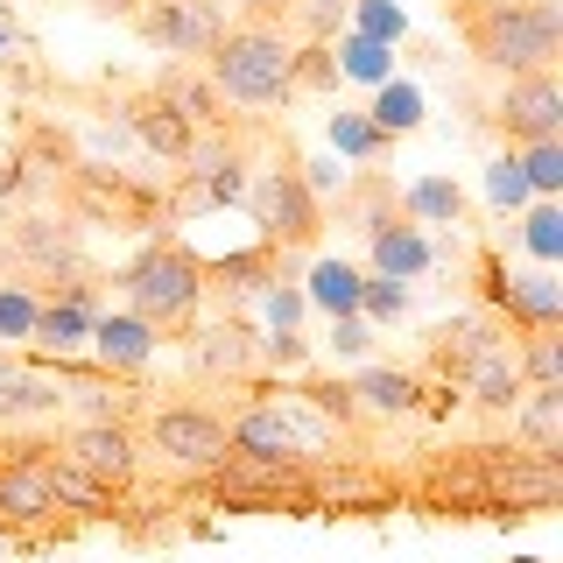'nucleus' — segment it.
<instances>
[{"instance_id":"f257e3e1","label":"nucleus","mask_w":563,"mask_h":563,"mask_svg":"<svg viewBox=\"0 0 563 563\" xmlns=\"http://www.w3.org/2000/svg\"><path fill=\"white\" fill-rule=\"evenodd\" d=\"M113 282H120V296H128V310L163 345H184L190 331H198V317H205V254L184 233H169V225L141 233V246L128 254V268Z\"/></svg>"},{"instance_id":"f03ea898","label":"nucleus","mask_w":563,"mask_h":563,"mask_svg":"<svg viewBox=\"0 0 563 563\" xmlns=\"http://www.w3.org/2000/svg\"><path fill=\"white\" fill-rule=\"evenodd\" d=\"M457 43L479 70H556L563 57V8L556 0H444Z\"/></svg>"},{"instance_id":"7ed1b4c3","label":"nucleus","mask_w":563,"mask_h":563,"mask_svg":"<svg viewBox=\"0 0 563 563\" xmlns=\"http://www.w3.org/2000/svg\"><path fill=\"white\" fill-rule=\"evenodd\" d=\"M289 64H296V35H289V29H275V22H254V14H240V22H225V35L211 43L205 78L219 85V99H225V106H246V113H275V106H289V99H296Z\"/></svg>"},{"instance_id":"20e7f679","label":"nucleus","mask_w":563,"mask_h":563,"mask_svg":"<svg viewBox=\"0 0 563 563\" xmlns=\"http://www.w3.org/2000/svg\"><path fill=\"white\" fill-rule=\"evenodd\" d=\"M57 211L78 225H106V233H155V225H169V190L134 176V169L85 163L78 155L57 176Z\"/></svg>"},{"instance_id":"39448f33","label":"nucleus","mask_w":563,"mask_h":563,"mask_svg":"<svg viewBox=\"0 0 563 563\" xmlns=\"http://www.w3.org/2000/svg\"><path fill=\"white\" fill-rule=\"evenodd\" d=\"M246 211H254L261 240H268V246H282V254H310V246L331 233V219H324V198L310 190V176H303V155H296V141H289V134H275L268 163L254 169V184H246Z\"/></svg>"},{"instance_id":"423d86ee","label":"nucleus","mask_w":563,"mask_h":563,"mask_svg":"<svg viewBox=\"0 0 563 563\" xmlns=\"http://www.w3.org/2000/svg\"><path fill=\"white\" fill-rule=\"evenodd\" d=\"M141 457H163L169 472H211L225 457V409L205 395H163L134 416Z\"/></svg>"},{"instance_id":"0eeeda50","label":"nucleus","mask_w":563,"mask_h":563,"mask_svg":"<svg viewBox=\"0 0 563 563\" xmlns=\"http://www.w3.org/2000/svg\"><path fill=\"white\" fill-rule=\"evenodd\" d=\"M479 128L500 141L507 155L536 148V141H563V85H556V70H515V78H500V92H493V106L479 113Z\"/></svg>"},{"instance_id":"6e6552de","label":"nucleus","mask_w":563,"mask_h":563,"mask_svg":"<svg viewBox=\"0 0 563 563\" xmlns=\"http://www.w3.org/2000/svg\"><path fill=\"white\" fill-rule=\"evenodd\" d=\"M85 225L64 219V211H22V219H8V233H0V268L22 275V282H49V275H70L85 268Z\"/></svg>"},{"instance_id":"1a4fd4ad","label":"nucleus","mask_w":563,"mask_h":563,"mask_svg":"<svg viewBox=\"0 0 563 563\" xmlns=\"http://www.w3.org/2000/svg\"><path fill=\"white\" fill-rule=\"evenodd\" d=\"M57 451H64V465H78L85 479H99V486H113V493H134L141 486V437H134V422H120V416H70L64 430H57Z\"/></svg>"},{"instance_id":"9d476101","label":"nucleus","mask_w":563,"mask_h":563,"mask_svg":"<svg viewBox=\"0 0 563 563\" xmlns=\"http://www.w3.org/2000/svg\"><path fill=\"white\" fill-rule=\"evenodd\" d=\"M184 360H190V380H198V387H246L261 374L254 317H246V310H219L211 324L198 317V331L184 339Z\"/></svg>"},{"instance_id":"9b49d317","label":"nucleus","mask_w":563,"mask_h":563,"mask_svg":"<svg viewBox=\"0 0 563 563\" xmlns=\"http://www.w3.org/2000/svg\"><path fill=\"white\" fill-rule=\"evenodd\" d=\"M134 35L155 49V57H211V43L225 35V0H141Z\"/></svg>"},{"instance_id":"f8f14e48","label":"nucleus","mask_w":563,"mask_h":563,"mask_svg":"<svg viewBox=\"0 0 563 563\" xmlns=\"http://www.w3.org/2000/svg\"><path fill=\"white\" fill-rule=\"evenodd\" d=\"M507 345V324L500 317H451V324H437L430 339H422V374H430L437 387H465V374L486 360V352Z\"/></svg>"},{"instance_id":"ddd939ff","label":"nucleus","mask_w":563,"mask_h":563,"mask_svg":"<svg viewBox=\"0 0 563 563\" xmlns=\"http://www.w3.org/2000/svg\"><path fill=\"white\" fill-rule=\"evenodd\" d=\"M289 261H296V254H282V246H268V240L240 246V254L205 261V303H211V296H219V310H246V303H261L275 282H289Z\"/></svg>"},{"instance_id":"4468645a","label":"nucleus","mask_w":563,"mask_h":563,"mask_svg":"<svg viewBox=\"0 0 563 563\" xmlns=\"http://www.w3.org/2000/svg\"><path fill=\"white\" fill-rule=\"evenodd\" d=\"M324 219H339L345 233H360V240H380V233H395V225H416L409 211H401V190H395L387 169H352L339 184V205H324Z\"/></svg>"},{"instance_id":"2eb2a0df","label":"nucleus","mask_w":563,"mask_h":563,"mask_svg":"<svg viewBox=\"0 0 563 563\" xmlns=\"http://www.w3.org/2000/svg\"><path fill=\"white\" fill-rule=\"evenodd\" d=\"M113 113H120V128H128L141 148L155 155V163H184L190 141H198V128H190V120L176 113V106L155 92V85H134V92H120Z\"/></svg>"},{"instance_id":"dca6fc26","label":"nucleus","mask_w":563,"mask_h":563,"mask_svg":"<svg viewBox=\"0 0 563 563\" xmlns=\"http://www.w3.org/2000/svg\"><path fill=\"white\" fill-rule=\"evenodd\" d=\"M92 345H99V366H113V374H128V380H148V360H155L163 339H155L134 310H99L92 317Z\"/></svg>"},{"instance_id":"f3484780","label":"nucleus","mask_w":563,"mask_h":563,"mask_svg":"<svg viewBox=\"0 0 563 563\" xmlns=\"http://www.w3.org/2000/svg\"><path fill=\"white\" fill-rule=\"evenodd\" d=\"M493 317L507 324V339H521V331H563V289L550 275H507Z\"/></svg>"},{"instance_id":"a211bd4d","label":"nucleus","mask_w":563,"mask_h":563,"mask_svg":"<svg viewBox=\"0 0 563 563\" xmlns=\"http://www.w3.org/2000/svg\"><path fill=\"white\" fill-rule=\"evenodd\" d=\"M64 409H70V401H64L57 380L29 374V366H22V374H0V430H22V422H29V430H49Z\"/></svg>"},{"instance_id":"6ab92c4d","label":"nucleus","mask_w":563,"mask_h":563,"mask_svg":"<svg viewBox=\"0 0 563 563\" xmlns=\"http://www.w3.org/2000/svg\"><path fill=\"white\" fill-rule=\"evenodd\" d=\"M148 85H155V92H163V99H169V106H176V113H184L198 134H205V128H225V120H233V113H225V99H219V85H211L205 70L176 64V57H169L163 70H155Z\"/></svg>"},{"instance_id":"aec40b11","label":"nucleus","mask_w":563,"mask_h":563,"mask_svg":"<svg viewBox=\"0 0 563 563\" xmlns=\"http://www.w3.org/2000/svg\"><path fill=\"white\" fill-rule=\"evenodd\" d=\"M352 387V401H360V416L366 422H387V416H416V401H422V374H409V366H360V374L345 380Z\"/></svg>"},{"instance_id":"412c9836","label":"nucleus","mask_w":563,"mask_h":563,"mask_svg":"<svg viewBox=\"0 0 563 563\" xmlns=\"http://www.w3.org/2000/svg\"><path fill=\"white\" fill-rule=\"evenodd\" d=\"M515 444L536 457H563V387H528L515 401Z\"/></svg>"},{"instance_id":"4be33fe9","label":"nucleus","mask_w":563,"mask_h":563,"mask_svg":"<svg viewBox=\"0 0 563 563\" xmlns=\"http://www.w3.org/2000/svg\"><path fill=\"white\" fill-rule=\"evenodd\" d=\"M57 515H64V521H78V528H92V521H120V515H128V493L85 479L78 465H64V457H57Z\"/></svg>"},{"instance_id":"5701e85b","label":"nucleus","mask_w":563,"mask_h":563,"mask_svg":"<svg viewBox=\"0 0 563 563\" xmlns=\"http://www.w3.org/2000/svg\"><path fill=\"white\" fill-rule=\"evenodd\" d=\"M465 395L479 401L486 416H515V401L528 395V380H521V366H515V339H507L500 352H486L479 366L465 374Z\"/></svg>"},{"instance_id":"b1692460","label":"nucleus","mask_w":563,"mask_h":563,"mask_svg":"<svg viewBox=\"0 0 563 563\" xmlns=\"http://www.w3.org/2000/svg\"><path fill=\"white\" fill-rule=\"evenodd\" d=\"M366 261L387 275V282H409V275H422L430 268V240H422V225H395V233H380V240H366Z\"/></svg>"},{"instance_id":"393cba45","label":"nucleus","mask_w":563,"mask_h":563,"mask_svg":"<svg viewBox=\"0 0 563 563\" xmlns=\"http://www.w3.org/2000/svg\"><path fill=\"white\" fill-rule=\"evenodd\" d=\"M289 395L303 401V409H317L324 422H339V430L366 437V416H360V401H352V387H345V380H331V374H303V380H289Z\"/></svg>"},{"instance_id":"a878e982","label":"nucleus","mask_w":563,"mask_h":563,"mask_svg":"<svg viewBox=\"0 0 563 563\" xmlns=\"http://www.w3.org/2000/svg\"><path fill=\"white\" fill-rule=\"evenodd\" d=\"M401 211H409L416 225H465V190H457L451 176H422V184L401 190Z\"/></svg>"},{"instance_id":"bb28decb","label":"nucleus","mask_w":563,"mask_h":563,"mask_svg":"<svg viewBox=\"0 0 563 563\" xmlns=\"http://www.w3.org/2000/svg\"><path fill=\"white\" fill-rule=\"evenodd\" d=\"M515 366H521L528 387H563V331H521Z\"/></svg>"},{"instance_id":"cd10ccee","label":"nucleus","mask_w":563,"mask_h":563,"mask_svg":"<svg viewBox=\"0 0 563 563\" xmlns=\"http://www.w3.org/2000/svg\"><path fill=\"white\" fill-rule=\"evenodd\" d=\"M35 352H78L85 339H92V317L85 310H64V303H35Z\"/></svg>"},{"instance_id":"c85d7f7f","label":"nucleus","mask_w":563,"mask_h":563,"mask_svg":"<svg viewBox=\"0 0 563 563\" xmlns=\"http://www.w3.org/2000/svg\"><path fill=\"white\" fill-rule=\"evenodd\" d=\"M331 148L352 155V163H380L387 128H374V120H360V113H331Z\"/></svg>"},{"instance_id":"c756f323","label":"nucleus","mask_w":563,"mask_h":563,"mask_svg":"<svg viewBox=\"0 0 563 563\" xmlns=\"http://www.w3.org/2000/svg\"><path fill=\"white\" fill-rule=\"evenodd\" d=\"M345 29V0H296L289 35H310V43H331Z\"/></svg>"},{"instance_id":"7c9ffc66","label":"nucleus","mask_w":563,"mask_h":563,"mask_svg":"<svg viewBox=\"0 0 563 563\" xmlns=\"http://www.w3.org/2000/svg\"><path fill=\"white\" fill-rule=\"evenodd\" d=\"M310 296L331 303V310H352L360 303V275H352L345 261H324V268H310Z\"/></svg>"},{"instance_id":"2f4dec72","label":"nucleus","mask_w":563,"mask_h":563,"mask_svg":"<svg viewBox=\"0 0 563 563\" xmlns=\"http://www.w3.org/2000/svg\"><path fill=\"white\" fill-rule=\"evenodd\" d=\"M29 331H35V289L0 282V339H29Z\"/></svg>"},{"instance_id":"473e14b6","label":"nucleus","mask_w":563,"mask_h":563,"mask_svg":"<svg viewBox=\"0 0 563 563\" xmlns=\"http://www.w3.org/2000/svg\"><path fill=\"white\" fill-rule=\"evenodd\" d=\"M521 176H528V190H556L563 184V141H536V148H521L515 155Z\"/></svg>"},{"instance_id":"72a5a7b5","label":"nucleus","mask_w":563,"mask_h":563,"mask_svg":"<svg viewBox=\"0 0 563 563\" xmlns=\"http://www.w3.org/2000/svg\"><path fill=\"white\" fill-rule=\"evenodd\" d=\"M486 190H493V205H521V198H528V176H521V163H515V155H500V163H493Z\"/></svg>"},{"instance_id":"f704fd0d","label":"nucleus","mask_w":563,"mask_h":563,"mask_svg":"<svg viewBox=\"0 0 563 563\" xmlns=\"http://www.w3.org/2000/svg\"><path fill=\"white\" fill-rule=\"evenodd\" d=\"M556 225H563V219H556V205H536V211H528V246H536L542 261H550L556 246H563V233H556Z\"/></svg>"},{"instance_id":"c9c22d12","label":"nucleus","mask_w":563,"mask_h":563,"mask_svg":"<svg viewBox=\"0 0 563 563\" xmlns=\"http://www.w3.org/2000/svg\"><path fill=\"white\" fill-rule=\"evenodd\" d=\"M240 14H254V22H275V29H289V14H296V0H233Z\"/></svg>"},{"instance_id":"e433bc0d","label":"nucleus","mask_w":563,"mask_h":563,"mask_svg":"<svg viewBox=\"0 0 563 563\" xmlns=\"http://www.w3.org/2000/svg\"><path fill=\"white\" fill-rule=\"evenodd\" d=\"M331 345H339V352H366L374 339H366V324H360V317H345V324L331 331Z\"/></svg>"},{"instance_id":"4c0bfd02","label":"nucleus","mask_w":563,"mask_h":563,"mask_svg":"<svg viewBox=\"0 0 563 563\" xmlns=\"http://www.w3.org/2000/svg\"><path fill=\"white\" fill-rule=\"evenodd\" d=\"M85 8H92V14H113V22H134L141 0H85Z\"/></svg>"},{"instance_id":"58836bf2","label":"nucleus","mask_w":563,"mask_h":563,"mask_svg":"<svg viewBox=\"0 0 563 563\" xmlns=\"http://www.w3.org/2000/svg\"><path fill=\"white\" fill-rule=\"evenodd\" d=\"M521 563H536V556H521Z\"/></svg>"}]
</instances>
